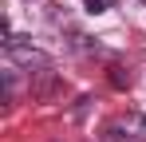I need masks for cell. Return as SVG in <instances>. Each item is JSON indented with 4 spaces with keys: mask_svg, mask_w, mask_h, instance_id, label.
<instances>
[{
    "mask_svg": "<svg viewBox=\"0 0 146 142\" xmlns=\"http://www.w3.org/2000/svg\"><path fill=\"white\" fill-rule=\"evenodd\" d=\"M107 79H111V87H115V91H126V87L134 83V79H130V71H126V67H119V63L111 67V75H107Z\"/></svg>",
    "mask_w": 146,
    "mask_h": 142,
    "instance_id": "cell-2",
    "label": "cell"
},
{
    "mask_svg": "<svg viewBox=\"0 0 146 142\" xmlns=\"http://www.w3.org/2000/svg\"><path fill=\"white\" fill-rule=\"evenodd\" d=\"M83 4H87V12H107V8H115V0H83Z\"/></svg>",
    "mask_w": 146,
    "mask_h": 142,
    "instance_id": "cell-3",
    "label": "cell"
},
{
    "mask_svg": "<svg viewBox=\"0 0 146 142\" xmlns=\"http://www.w3.org/2000/svg\"><path fill=\"white\" fill-rule=\"evenodd\" d=\"M4 55H8L12 67H24V71H48L51 67V55H44L40 47H28V44H8Z\"/></svg>",
    "mask_w": 146,
    "mask_h": 142,
    "instance_id": "cell-1",
    "label": "cell"
}]
</instances>
